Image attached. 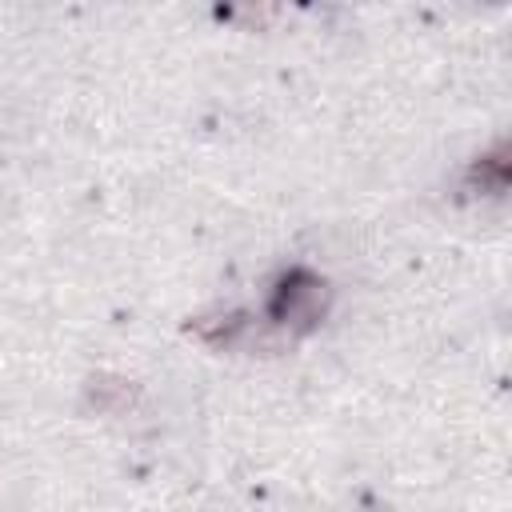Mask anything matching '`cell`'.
Segmentation results:
<instances>
[{"label": "cell", "mask_w": 512, "mask_h": 512, "mask_svg": "<svg viewBox=\"0 0 512 512\" xmlns=\"http://www.w3.org/2000/svg\"><path fill=\"white\" fill-rule=\"evenodd\" d=\"M244 328H248V316H244V312H216V316L192 320V332H196L204 344H212V348L236 344V336H240Z\"/></svg>", "instance_id": "cell-3"}, {"label": "cell", "mask_w": 512, "mask_h": 512, "mask_svg": "<svg viewBox=\"0 0 512 512\" xmlns=\"http://www.w3.org/2000/svg\"><path fill=\"white\" fill-rule=\"evenodd\" d=\"M136 396H140V388L132 380H124V376H112V372H100V376H92L84 384V400L96 412H124V408L136 404Z\"/></svg>", "instance_id": "cell-2"}, {"label": "cell", "mask_w": 512, "mask_h": 512, "mask_svg": "<svg viewBox=\"0 0 512 512\" xmlns=\"http://www.w3.org/2000/svg\"><path fill=\"white\" fill-rule=\"evenodd\" d=\"M328 312V284L308 268H292L276 280L268 316L288 332H312Z\"/></svg>", "instance_id": "cell-1"}, {"label": "cell", "mask_w": 512, "mask_h": 512, "mask_svg": "<svg viewBox=\"0 0 512 512\" xmlns=\"http://www.w3.org/2000/svg\"><path fill=\"white\" fill-rule=\"evenodd\" d=\"M468 188H480V196H500L508 188V160H504V144L492 156H480L468 168Z\"/></svg>", "instance_id": "cell-4"}]
</instances>
